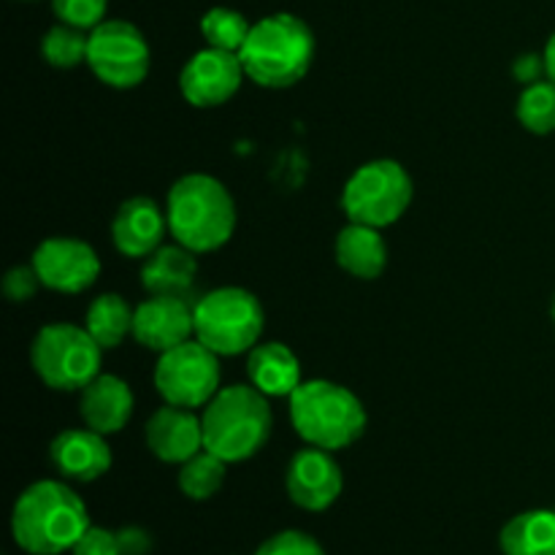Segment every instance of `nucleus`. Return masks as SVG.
<instances>
[{
  "mask_svg": "<svg viewBox=\"0 0 555 555\" xmlns=\"http://www.w3.org/2000/svg\"><path fill=\"white\" fill-rule=\"evenodd\" d=\"M255 555H325V547L307 531L285 529L260 542Z\"/></svg>",
  "mask_w": 555,
  "mask_h": 555,
  "instance_id": "nucleus-29",
  "label": "nucleus"
},
{
  "mask_svg": "<svg viewBox=\"0 0 555 555\" xmlns=\"http://www.w3.org/2000/svg\"><path fill=\"white\" fill-rule=\"evenodd\" d=\"M166 217L173 242L193 249L195 255L225 247L238 220L231 190L209 173H188L177 179L168 190Z\"/></svg>",
  "mask_w": 555,
  "mask_h": 555,
  "instance_id": "nucleus-2",
  "label": "nucleus"
},
{
  "mask_svg": "<svg viewBox=\"0 0 555 555\" xmlns=\"http://www.w3.org/2000/svg\"><path fill=\"white\" fill-rule=\"evenodd\" d=\"M70 553L74 555H122V547H119L117 531L103 529V526H90V529L81 534V540L76 542V547Z\"/></svg>",
  "mask_w": 555,
  "mask_h": 555,
  "instance_id": "nucleus-31",
  "label": "nucleus"
},
{
  "mask_svg": "<svg viewBox=\"0 0 555 555\" xmlns=\"http://www.w3.org/2000/svg\"><path fill=\"white\" fill-rule=\"evenodd\" d=\"M285 488L296 507L307 513H325L345 491V475L331 450L307 444L287 464Z\"/></svg>",
  "mask_w": 555,
  "mask_h": 555,
  "instance_id": "nucleus-13",
  "label": "nucleus"
},
{
  "mask_svg": "<svg viewBox=\"0 0 555 555\" xmlns=\"http://www.w3.org/2000/svg\"><path fill=\"white\" fill-rule=\"evenodd\" d=\"M195 339L220 358L242 356L255 345L266 328V312L260 298L244 287H217L198 298L193 307Z\"/></svg>",
  "mask_w": 555,
  "mask_h": 555,
  "instance_id": "nucleus-6",
  "label": "nucleus"
},
{
  "mask_svg": "<svg viewBox=\"0 0 555 555\" xmlns=\"http://www.w3.org/2000/svg\"><path fill=\"white\" fill-rule=\"evenodd\" d=\"M52 9L57 20L65 22V25L92 30L101 22H106L108 0H52Z\"/></svg>",
  "mask_w": 555,
  "mask_h": 555,
  "instance_id": "nucleus-28",
  "label": "nucleus"
},
{
  "mask_svg": "<svg viewBox=\"0 0 555 555\" xmlns=\"http://www.w3.org/2000/svg\"><path fill=\"white\" fill-rule=\"evenodd\" d=\"M249 30L253 25L247 22V16L228 5H215L201 20V36H204L206 47L225 49V52H242Z\"/></svg>",
  "mask_w": 555,
  "mask_h": 555,
  "instance_id": "nucleus-27",
  "label": "nucleus"
},
{
  "mask_svg": "<svg viewBox=\"0 0 555 555\" xmlns=\"http://www.w3.org/2000/svg\"><path fill=\"white\" fill-rule=\"evenodd\" d=\"M90 526L87 504L74 488L60 480H38L27 486L11 509V534L30 555L70 553Z\"/></svg>",
  "mask_w": 555,
  "mask_h": 555,
  "instance_id": "nucleus-1",
  "label": "nucleus"
},
{
  "mask_svg": "<svg viewBox=\"0 0 555 555\" xmlns=\"http://www.w3.org/2000/svg\"><path fill=\"white\" fill-rule=\"evenodd\" d=\"M228 464L220 455L209 453V450H201L193 459L179 464V491L184 493L193 502H206L215 493H220L222 482H225Z\"/></svg>",
  "mask_w": 555,
  "mask_h": 555,
  "instance_id": "nucleus-24",
  "label": "nucleus"
},
{
  "mask_svg": "<svg viewBox=\"0 0 555 555\" xmlns=\"http://www.w3.org/2000/svg\"><path fill=\"white\" fill-rule=\"evenodd\" d=\"M513 74L515 79L524 81V85H534L542 76H547L545 57H542V54H520L513 65Z\"/></svg>",
  "mask_w": 555,
  "mask_h": 555,
  "instance_id": "nucleus-33",
  "label": "nucleus"
},
{
  "mask_svg": "<svg viewBox=\"0 0 555 555\" xmlns=\"http://www.w3.org/2000/svg\"><path fill=\"white\" fill-rule=\"evenodd\" d=\"M87 49H90V30L65 22L49 27L41 38V57L60 70L79 68L81 63H87Z\"/></svg>",
  "mask_w": 555,
  "mask_h": 555,
  "instance_id": "nucleus-26",
  "label": "nucleus"
},
{
  "mask_svg": "<svg viewBox=\"0 0 555 555\" xmlns=\"http://www.w3.org/2000/svg\"><path fill=\"white\" fill-rule=\"evenodd\" d=\"M542 57H545L547 79L555 81V33L551 38H547V47H545V52H542Z\"/></svg>",
  "mask_w": 555,
  "mask_h": 555,
  "instance_id": "nucleus-34",
  "label": "nucleus"
},
{
  "mask_svg": "<svg viewBox=\"0 0 555 555\" xmlns=\"http://www.w3.org/2000/svg\"><path fill=\"white\" fill-rule=\"evenodd\" d=\"M133 318L135 309L119 293H103L87 307L85 328L103 350H114L133 336Z\"/></svg>",
  "mask_w": 555,
  "mask_h": 555,
  "instance_id": "nucleus-23",
  "label": "nucleus"
},
{
  "mask_svg": "<svg viewBox=\"0 0 555 555\" xmlns=\"http://www.w3.org/2000/svg\"><path fill=\"white\" fill-rule=\"evenodd\" d=\"M244 65L236 52L206 47L184 63L179 90L195 108H215L231 101L244 81Z\"/></svg>",
  "mask_w": 555,
  "mask_h": 555,
  "instance_id": "nucleus-12",
  "label": "nucleus"
},
{
  "mask_svg": "<svg viewBox=\"0 0 555 555\" xmlns=\"http://www.w3.org/2000/svg\"><path fill=\"white\" fill-rule=\"evenodd\" d=\"M220 356L198 339L160 352L155 363V388L166 404L204 410L220 390Z\"/></svg>",
  "mask_w": 555,
  "mask_h": 555,
  "instance_id": "nucleus-9",
  "label": "nucleus"
},
{
  "mask_svg": "<svg viewBox=\"0 0 555 555\" xmlns=\"http://www.w3.org/2000/svg\"><path fill=\"white\" fill-rule=\"evenodd\" d=\"M122 555H146L152 551V534L141 526H125L117 531Z\"/></svg>",
  "mask_w": 555,
  "mask_h": 555,
  "instance_id": "nucleus-32",
  "label": "nucleus"
},
{
  "mask_svg": "<svg viewBox=\"0 0 555 555\" xmlns=\"http://www.w3.org/2000/svg\"><path fill=\"white\" fill-rule=\"evenodd\" d=\"M195 276H198V260L193 249L182 244H168L157 247L141 266V285L150 296H182L193 291Z\"/></svg>",
  "mask_w": 555,
  "mask_h": 555,
  "instance_id": "nucleus-19",
  "label": "nucleus"
},
{
  "mask_svg": "<svg viewBox=\"0 0 555 555\" xmlns=\"http://www.w3.org/2000/svg\"><path fill=\"white\" fill-rule=\"evenodd\" d=\"M103 347L85 325L49 323L30 345L33 372L47 388L79 393L101 374Z\"/></svg>",
  "mask_w": 555,
  "mask_h": 555,
  "instance_id": "nucleus-7",
  "label": "nucleus"
},
{
  "mask_svg": "<svg viewBox=\"0 0 555 555\" xmlns=\"http://www.w3.org/2000/svg\"><path fill=\"white\" fill-rule=\"evenodd\" d=\"M314 33L301 16L271 14L255 22L244 41V74L266 90H287L309 74L314 63Z\"/></svg>",
  "mask_w": 555,
  "mask_h": 555,
  "instance_id": "nucleus-3",
  "label": "nucleus"
},
{
  "mask_svg": "<svg viewBox=\"0 0 555 555\" xmlns=\"http://www.w3.org/2000/svg\"><path fill=\"white\" fill-rule=\"evenodd\" d=\"M515 117L529 133H555V81L545 76L534 85H526L518 95V103H515Z\"/></svg>",
  "mask_w": 555,
  "mask_h": 555,
  "instance_id": "nucleus-25",
  "label": "nucleus"
},
{
  "mask_svg": "<svg viewBox=\"0 0 555 555\" xmlns=\"http://www.w3.org/2000/svg\"><path fill=\"white\" fill-rule=\"evenodd\" d=\"M135 396L117 374H98L85 390H79V415L87 428L98 434H119L133 417Z\"/></svg>",
  "mask_w": 555,
  "mask_h": 555,
  "instance_id": "nucleus-18",
  "label": "nucleus"
},
{
  "mask_svg": "<svg viewBox=\"0 0 555 555\" xmlns=\"http://www.w3.org/2000/svg\"><path fill=\"white\" fill-rule=\"evenodd\" d=\"M504 555H555V513L526 509L504 524L499 534Z\"/></svg>",
  "mask_w": 555,
  "mask_h": 555,
  "instance_id": "nucleus-22",
  "label": "nucleus"
},
{
  "mask_svg": "<svg viewBox=\"0 0 555 555\" xmlns=\"http://www.w3.org/2000/svg\"><path fill=\"white\" fill-rule=\"evenodd\" d=\"M247 377L249 385H255L269 399H274V396L291 399L293 390L304 383L296 352L282 341H263V345H255L249 350Z\"/></svg>",
  "mask_w": 555,
  "mask_h": 555,
  "instance_id": "nucleus-20",
  "label": "nucleus"
},
{
  "mask_svg": "<svg viewBox=\"0 0 555 555\" xmlns=\"http://www.w3.org/2000/svg\"><path fill=\"white\" fill-rule=\"evenodd\" d=\"M415 198V182L399 160L379 157L363 163L341 190V211L350 222L388 228L406 215Z\"/></svg>",
  "mask_w": 555,
  "mask_h": 555,
  "instance_id": "nucleus-8",
  "label": "nucleus"
},
{
  "mask_svg": "<svg viewBox=\"0 0 555 555\" xmlns=\"http://www.w3.org/2000/svg\"><path fill=\"white\" fill-rule=\"evenodd\" d=\"M195 336V314L188 298L150 296L135 307L133 339L152 352H166Z\"/></svg>",
  "mask_w": 555,
  "mask_h": 555,
  "instance_id": "nucleus-14",
  "label": "nucleus"
},
{
  "mask_svg": "<svg viewBox=\"0 0 555 555\" xmlns=\"http://www.w3.org/2000/svg\"><path fill=\"white\" fill-rule=\"evenodd\" d=\"M41 285L43 282H41V276H38V271L33 269V263L30 266H14V269L5 271V276H3V293H5V298L14 304L30 301Z\"/></svg>",
  "mask_w": 555,
  "mask_h": 555,
  "instance_id": "nucleus-30",
  "label": "nucleus"
},
{
  "mask_svg": "<svg viewBox=\"0 0 555 555\" xmlns=\"http://www.w3.org/2000/svg\"><path fill=\"white\" fill-rule=\"evenodd\" d=\"M551 314H553V325H555V296H553V307H551Z\"/></svg>",
  "mask_w": 555,
  "mask_h": 555,
  "instance_id": "nucleus-35",
  "label": "nucleus"
},
{
  "mask_svg": "<svg viewBox=\"0 0 555 555\" xmlns=\"http://www.w3.org/2000/svg\"><path fill=\"white\" fill-rule=\"evenodd\" d=\"M204 448L225 464H242L266 448L274 428L269 396L255 385H228L201 412Z\"/></svg>",
  "mask_w": 555,
  "mask_h": 555,
  "instance_id": "nucleus-4",
  "label": "nucleus"
},
{
  "mask_svg": "<svg viewBox=\"0 0 555 555\" xmlns=\"http://www.w3.org/2000/svg\"><path fill=\"white\" fill-rule=\"evenodd\" d=\"M87 65L114 90H133L146 79L152 49L144 33L125 20H106L90 30Z\"/></svg>",
  "mask_w": 555,
  "mask_h": 555,
  "instance_id": "nucleus-10",
  "label": "nucleus"
},
{
  "mask_svg": "<svg viewBox=\"0 0 555 555\" xmlns=\"http://www.w3.org/2000/svg\"><path fill=\"white\" fill-rule=\"evenodd\" d=\"M336 263L356 280H377L388 266V242L383 231L361 222H347L336 236Z\"/></svg>",
  "mask_w": 555,
  "mask_h": 555,
  "instance_id": "nucleus-21",
  "label": "nucleus"
},
{
  "mask_svg": "<svg viewBox=\"0 0 555 555\" xmlns=\"http://www.w3.org/2000/svg\"><path fill=\"white\" fill-rule=\"evenodd\" d=\"M33 269L41 276L43 287L54 293H76L90 291L101 276V258L95 249L81 238L52 236L43 238L33 253Z\"/></svg>",
  "mask_w": 555,
  "mask_h": 555,
  "instance_id": "nucleus-11",
  "label": "nucleus"
},
{
  "mask_svg": "<svg viewBox=\"0 0 555 555\" xmlns=\"http://www.w3.org/2000/svg\"><path fill=\"white\" fill-rule=\"evenodd\" d=\"M291 423L312 448L336 453L366 434L369 415L350 388L331 379H304L291 396Z\"/></svg>",
  "mask_w": 555,
  "mask_h": 555,
  "instance_id": "nucleus-5",
  "label": "nucleus"
},
{
  "mask_svg": "<svg viewBox=\"0 0 555 555\" xmlns=\"http://www.w3.org/2000/svg\"><path fill=\"white\" fill-rule=\"evenodd\" d=\"M166 231V209H160L157 201L146 198V195H135V198L125 201L112 220V242L125 258H150L163 244Z\"/></svg>",
  "mask_w": 555,
  "mask_h": 555,
  "instance_id": "nucleus-17",
  "label": "nucleus"
},
{
  "mask_svg": "<svg viewBox=\"0 0 555 555\" xmlns=\"http://www.w3.org/2000/svg\"><path fill=\"white\" fill-rule=\"evenodd\" d=\"M49 461L65 480L95 482L108 475L114 455L106 442V434H98L85 426L60 431L49 444Z\"/></svg>",
  "mask_w": 555,
  "mask_h": 555,
  "instance_id": "nucleus-15",
  "label": "nucleus"
},
{
  "mask_svg": "<svg viewBox=\"0 0 555 555\" xmlns=\"http://www.w3.org/2000/svg\"><path fill=\"white\" fill-rule=\"evenodd\" d=\"M144 439L157 461L184 464L204 450V423L195 410L166 404L146 421Z\"/></svg>",
  "mask_w": 555,
  "mask_h": 555,
  "instance_id": "nucleus-16",
  "label": "nucleus"
}]
</instances>
